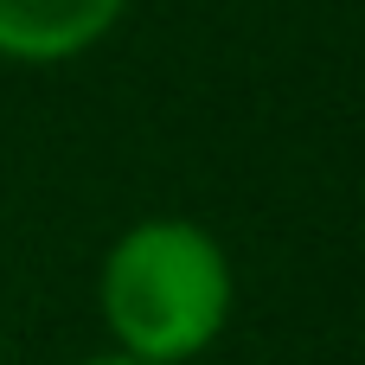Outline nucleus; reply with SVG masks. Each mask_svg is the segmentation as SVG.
I'll list each match as a JSON object with an SVG mask.
<instances>
[{
  "label": "nucleus",
  "mask_w": 365,
  "mask_h": 365,
  "mask_svg": "<svg viewBox=\"0 0 365 365\" xmlns=\"http://www.w3.org/2000/svg\"><path fill=\"white\" fill-rule=\"evenodd\" d=\"M83 365H148V359H128V353H103V359H83Z\"/></svg>",
  "instance_id": "nucleus-3"
},
{
  "label": "nucleus",
  "mask_w": 365,
  "mask_h": 365,
  "mask_svg": "<svg viewBox=\"0 0 365 365\" xmlns=\"http://www.w3.org/2000/svg\"><path fill=\"white\" fill-rule=\"evenodd\" d=\"M237 276L199 218H135L96 269V308L115 353L148 365L199 359L231 327Z\"/></svg>",
  "instance_id": "nucleus-1"
},
{
  "label": "nucleus",
  "mask_w": 365,
  "mask_h": 365,
  "mask_svg": "<svg viewBox=\"0 0 365 365\" xmlns=\"http://www.w3.org/2000/svg\"><path fill=\"white\" fill-rule=\"evenodd\" d=\"M128 0H0V58L6 64H64L115 32Z\"/></svg>",
  "instance_id": "nucleus-2"
}]
</instances>
